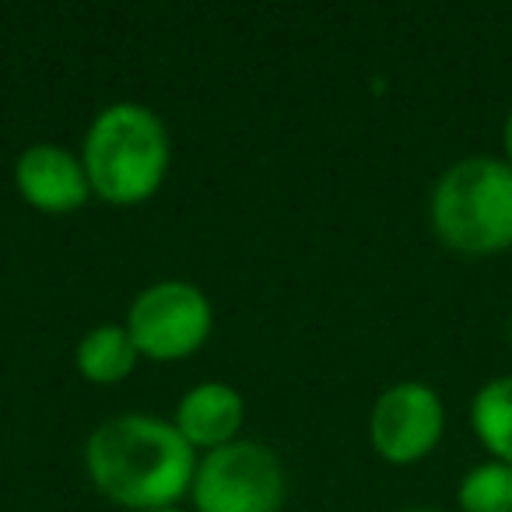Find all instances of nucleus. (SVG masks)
<instances>
[{
    "instance_id": "nucleus-1",
    "label": "nucleus",
    "mask_w": 512,
    "mask_h": 512,
    "mask_svg": "<svg viewBox=\"0 0 512 512\" xmlns=\"http://www.w3.org/2000/svg\"><path fill=\"white\" fill-rule=\"evenodd\" d=\"M85 467L109 502L130 512H148L190 495L197 449L172 421L155 414H120L88 435Z\"/></svg>"
},
{
    "instance_id": "nucleus-2",
    "label": "nucleus",
    "mask_w": 512,
    "mask_h": 512,
    "mask_svg": "<svg viewBox=\"0 0 512 512\" xmlns=\"http://www.w3.org/2000/svg\"><path fill=\"white\" fill-rule=\"evenodd\" d=\"M92 197L113 207L151 200L169 176V130L141 102L99 109L81 148Z\"/></svg>"
},
{
    "instance_id": "nucleus-3",
    "label": "nucleus",
    "mask_w": 512,
    "mask_h": 512,
    "mask_svg": "<svg viewBox=\"0 0 512 512\" xmlns=\"http://www.w3.org/2000/svg\"><path fill=\"white\" fill-rule=\"evenodd\" d=\"M432 228L460 256L512 249V165L488 155L449 165L432 190Z\"/></svg>"
},
{
    "instance_id": "nucleus-4",
    "label": "nucleus",
    "mask_w": 512,
    "mask_h": 512,
    "mask_svg": "<svg viewBox=\"0 0 512 512\" xmlns=\"http://www.w3.org/2000/svg\"><path fill=\"white\" fill-rule=\"evenodd\" d=\"M190 495L197 512H281L288 477L274 449L235 439L197 460Z\"/></svg>"
},
{
    "instance_id": "nucleus-5",
    "label": "nucleus",
    "mask_w": 512,
    "mask_h": 512,
    "mask_svg": "<svg viewBox=\"0 0 512 512\" xmlns=\"http://www.w3.org/2000/svg\"><path fill=\"white\" fill-rule=\"evenodd\" d=\"M123 327L141 358L183 362L207 344L214 330V309L190 281H155L130 302Z\"/></svg>"
},
{
    "instance_id": "nucleus-6",
    "label": "nucleus",
    "mask_w": 512,
    "mask_h": 512,
    "mask_svg": "<svg viewBox=\"0 0 512 512\" xmlns=\"http://www.w3.org/2000/svg\"><path fill=\"white\" fill-rule=\"evenodd\" d=\"M442 428H446V411L439 393L428 383L404 379L379 393L369 418V439L386 463L407 467L425 460L439 446Z\"/></svg>"
},
{
    "instance_id": "nucleus-7",
    "label": "nucleus",
    "mask_w": 512,
    "mask_h": 512,
    "mask_svg": "<svg viewBox=\"0 0 512 512\" xmlns=\"http://www.w3.org/2000/svg\"><path fill=\"white\" fill-rule=\"evenodd\" d=\"M15 190L25 204L43 214H71L92 197L85 162L60 144H32L18 155Z\"/></svg>"
},
{
    "instance_id": "nucleus-8",
    "label": "nucleus",
    "mask_w": 512,
    "mask_h": 512,
    "mask_svg": "<svg viewBox=\"0 0 512 512\" xmlns=\"http://www.w3.org/2000/svg\"><path fill=\"white\" fill-rule=\"evenodd\" d=\"M242 421H246V400H242V393L228 383L207 379V383H197L183 393L172 425L179 428V435L193 449L211 453V449L235 442Z\"/></svg>"
},
{
    "instance_id": "nucleus-9",
    "label": "nucleus",
    "mask_w": 512,
    "mask_h": 512,
    "mask_svg": "<svg viewBox=\"0 0 512 512\" xmlns=\"http://www.w3.org/2000/svg\"><path fill=\"white\" fill-rule=\"evenodd\" d=\"M137 348L130 341L127 327H116V323H102L92 327L78 344V372L95 386H113L120 379H127L137 369Z\"/></svg>"
},
{
    "instance_id": "nucleus-10",
    "label": "nucleus",
    "mask_w": 512,
    "mask_h": 512,
    "mask_svg": "<svg viewBox=\"0 0 512 512\" xmlns=\"http://www.w3.org/2000/svg\"><path fill=\"white\" fill-rule=\"evenodd\" d=\"M470 425L491 460L512 463V376H498L474 393Z\"/></svg>"
},
{
    "instance_id": "nucleus-11",
    "label": "nucleus",
    "mask_w": 512,
    "mask_h": 512,
    "mask_svg": "<svg viewBox=\"0 0 512 512\" xmlns=\"http://www.w3.org/2000/svg\"><path fill=\"white\" fill-rule=\"evenodd\" d=\"M456 502L460 512H512V463H477L456 488Z\"/></svg>"
},
{
    "instance_id": "nucleus-12",
    "label": "nucleus",
    "mask_w": 512,
    "mask_h": 512,
    "mask_svg": "<svg viewBox=\"0 0 512 512\" xmlns=\"http://www.w3.org/2000/svg\"><path fill=\"white\" fill-rule=\"evenodd\" d=\"M502 148H505V162L512 165V113L505 116V127H502Z\"/></svg>"
},
{
    "instance_id": "nucleus-13",
    "label": "nucleus",
    "mask_w": 512,
    "mask_h": 512,
    "mask_svg": "<svg viewBox=\"0 0 512 512\" xmlns=\"http://www.w3.org/2000/svg\"><path fill=\"white\" fill-rule=\"evenodd\" d=\"M400 512H446V509H432V505H414V509H400Z\"/></svg>"
},
{
    "instance_id": "nucleus-14",
    "label": "nucleus",
    "mask_w": 512,
    "mask_h": 512,
    "mask_svg": "<svg viewBox=\"0 0 512 512\" xmlns=\"http://www.w3.org/2000/svg\"><path fill=\"white\" fill-rule=\"evenodd\" d=\"M148 512H190V509H179V505H165V509H148Z\"/></svg>"
},
{
    "instance_id": "nucleus-15",
    "label": "nucleus",
    "mask_w": 512,
    "mask_h": 512,
    "mask_svg": "<svg viewBox=\"0 0 512 512\" xmlns=\"http://www.w3.org/2000/svg\"><path fill=\"white\" fill-rule=\"evenodd\" d=\"M509 341H512V323H509Z\"/></svg>"
}]
</instances>
